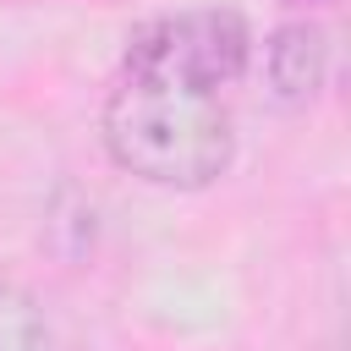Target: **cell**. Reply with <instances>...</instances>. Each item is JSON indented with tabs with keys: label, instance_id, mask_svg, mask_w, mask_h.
I'll return each mask as SVG.
<instances>
[{
	"label": "cell",
	"instance_id": "277c9868",
	"mask_svg": "<svg viewBox=\"0 0 351 351\" xmlns=\"http://www.w3.org/2000/svg\"><path fill=\"white\" fill-rule=\"evenodd\" d=\"M0 351H55L38 302L16 285H0Z\"/></svg>",
	"mask_w": 351,
	"mask_h": 351
},
{
	"label": "cell",
	"instance_id": "3957f363",
	"mask_svg": "<svg viewBox=\"0 0 351 351\" xmlns=\"http://www.w3.org/2000/svg\"><path fill=\"white\" fill-rule=\"evenodd\" d=\"M269 88L280 104H307L329 77V33L318 22H285L269 38Z\"/></svg>",
	"mask_w": 351,
	"mask_h": 351
},
{
	"label": "cell",
	"instance_id": "7a4b0ae2",
	"mask_svg": "<svg viewBox=\"0 0 351 351\" xmlns=\"http://www.w3.org/2000/svg\"><path fill=\"white\" fill-rule=\"evenodd\" d=\"M247 49H252V38H247V22L236 11H219V5L165 11V16L143 22L126 38V66L121 71L219 93L225 82H236L247 71Z\"/></svg>",
	"mask_w": 351,
	"mask_h": 351
},
{
	"label": "cell",
	"instance_id": "6da1fadb",
	"mask_svg": "<svg viewBox=\"0 0 351 351\" xmlns=\"http://www.w3.org/2000/svg\"><path fill=\"white\" fill-rule=\"evenodd\" d=\"M99 132L121 170L176 192H197L219 181L236 154L230 110L219 104V93L181 88L165 77H137V71H121V82L110 88Z\"/></svg>",
	"mask_w": 351,
	"mask_h": 351
}]
</instances>
